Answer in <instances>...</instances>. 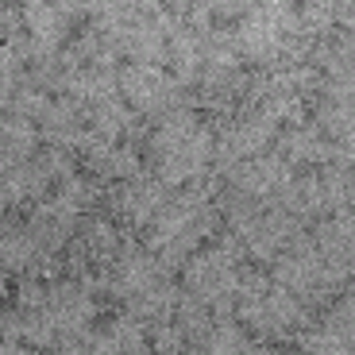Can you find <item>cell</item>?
<instances>
[{"mask_svg":"<svg viewBox=\"0 0 355 355\" xmlns=\"http://www.w3.org/2000/svg\"><path fill=\"white\" fill-rule=\"evenodd\" d=\"M35 124L31 120H24V116H8L4 120V162L8 166H16V162H27L31 159V151H35Z\"/></svg>","mask_w":355,"mask_h":355,"instance_id":"6da1fadb","label":"cell"},{"mask_svg":"<svg viewBox=\"0 0 355 355\" xmlns=\"http://www.w3.org/2000/svg\"><path fill=\"white\" fill-rule=\"evenodd\" d=\"M108 332L116 336V344H120V355H139L143 344H147V332H143V320L139 317H120L108 324Z\"/></svg>","mask_w":355,"mask_h":355,"instance_id":"7a4b0ae2","label":"cell"},{"mask_svg":"<svg viewBox=\"0 0 355 355\" xmlns=\"http://www.w3.org/2000/svg\"><path fill=\"white\" fill-rule=\"evenodd\" d=\"M189 340L182 336L178 324H155V352L159 355H186Z\"/></svg>","mask_w":355,"mask_h":355,"instance_id":"3957f363","label":"cell"}]
</instances>
